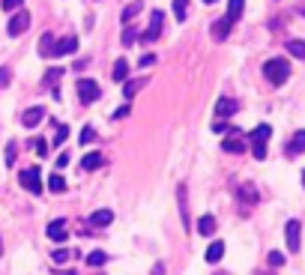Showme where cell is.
Wrapping results in <instances>:
<instances>
[{
	"mask_svg": "<svg viewBox=\"0 0 305 275\" xmlns=\"http://www.w3.org/2000/svg\"><path fill=\"white\" fill-rule=\"evenodd\" d=\"M264 78L270 81L272 87H281L287 78H290V63L284 60V57H272L264 63Z\"/></svg>",
	"mask_w": 305,
	"mask_h": 275,
	"instance_id": "1",
	"label": "cell"
},
{
	"mask_svg": "<svg viewBox=\"0 0 305 275\" xmlns=\"http://www.w3.org/2000/svg\"><path fill=\"white\" fill-rule=\"evenodd\" d=\"M270 138H272V126H267V123H260L257 129H251L248 141H251V153H254L257 162L267 159V141H270Z\"/></svg>",
	"mask_w": 305,
	"mask_h": 275,
	"instance_id": "2",
	"label": "cell"
},
{
	"mask_svg": "<svg viewBox=\"0 0 305 275\" xmlns=\"http://www.w3.org/2000/svg\"><path fill=\"white\" fill-rule=\"evenodd\" d=\"M162 24H165V12L162 9H153V15H150V27L144 30V33L138 36L144 45H150V42H156L159 36H162Z\"/></svg>",
	"mask_w": 305,
	"mask_h": 275,
	"instance_id": "3",
	"label": "cell"
},
{
	"mask_svg": "<svg viewBox=\"0 0 305 275\" xmlns=\"http://www.w3.org/2000/svg\"><path fill=\"white\" fill-rule=\"evenodd\" d=\"M75 90H78V99H81L84 105L99 102V96H102V87L96 84V81H90V78H81V81L75 84Z\"/></svg>",
	"mask_w": 305,
	"mask_h": 275,
	"instance_id": "4",
	"label": "cell"
},
{
	"mask_svg": "<svg viewBox=\"0 0 305 275\" xmlns=\"http://www.w3.org/2000/svg\"><path fill=\"white\" fill-rule=\"evenodd\" d=\"M27 27H30V12H27V9H15V15H12L9 24H6V33L21 36V33H27Z\"/></svg>",
	"mask_w": 305,
	"mask_h": 275,
	"instance_id": "5",
	"label": "cell"
},
{
	"mask_svg": "<svg viewBox=\"0 0 305 275\" xmlns=\"http://www.w3.org/2000/svg\"><path fill=\"white\" fill-rule=\"evenodd\" d=\"M18 182H21V189H27L30 195H42V176H39V168L21 171L18 173Z\"/></svg>",
	"mask_w": 305,
	"mask_h": 275,
	"instance_id": "6",
	"label": "cell"
},
{
	"mask_svg": "<svg viewBox=\"0 0 305 275\" xmlns=\"http://www.w3.org/2000/svg\"><path fill=\"white\" fill-rule=\"evenodd\" d=\"M45 237L51 242H63L69 240V224H66V218H54L48 227H45Z\"/></svg>",
	"mask_w": 305,
	"mask_h": 275,
	"instance_id": "7",
	"label": "cell"
},
{
	"mask_svg": "<svg viewBox=\"0 0 305 275\" xmlns=\"http://www.w3.org/2000/svg\"><path fill=\"white\" fill-rule=\"evenodd\" d=\"M299 234H302V224H299L296 218H290V221H287V227H284L287 251H290V254H296V251H299Z\"/></svg>",
	"mask_w": 305,
	"mask_h": 275,
	"instance_id": "8",
	"label": "cell"
},
{
	"mask_svg": "<svg viewBox=\"0 0 305 275\" xmlns=\"http://www.w3.org/2000/svg\"><path fill=\"white\" fill-rule=\"evenodd\" d=\"M245 147H248V144H245V141H242V135H239L237 129H231V132H228V138H225V141H222V150H225V153H245Z\"/></svg>",
	"mask_w": 305,
	"mask_h": 275,
	"instance_id": "9",
	"label": "cell"
},
{
	"mask_svg": "<svg viewBox=\"0 0 305 275\" xmlns=\"http://www.w3.org/2000/svg\"><path fill=\"white\" fill-rule=\"evenodd\" d=\"M75 51H78V36H63L60 42H54L51 57H66V54H75Z\"/></svg>",
	"mask_w": 305,
	"mask_h": 275,
	"instance_id": "10",
	"label": "cell"
},
{
	"mask_svg": "<svg viewBox=\"0 0 305 275\" xmlns=\"http://www.w3.org/2000/svg\"><path fill=\"white\" fill-rule=\"evenodd\" d=\"M237 99H231V96H222L219 102H215V117L219 120H228V117H234L237 114Z\"/></svg>",
	"mask_w": 305,
	"mask_h": 275,
	"instance_id": "11",
	"label": "cell"
},
{
	"mask_svg": "<svg viewBox=\"0 0 305 275\" xmlns=\"http://www.w3.org/2000/svg\"><path fill=\"white\" fill-rule=\"evenodd\" d=\"M231 27H234V21H231L228 15L215 18V21H212V39H215V42H225L228 33H231Z\"/></svg>",
	"mask_w": 305,
	"mask_h": 275,
	"instance_id": "12",
	"label": "cell"
},
{
	"mask_svg": "<svg viewBox=\"0 0 305 275\" xmlns=\"http://www.w3.org/2000/svg\"><path fill=\"white\" fill-rule=\"evenodd\" d=\"M42 117H45V108H27V111L21 114V126H24V129H36V126L42 123Z\"/></svg>",
	"mask_w": 305,
	"mask_h": 275,
	"instance_id": "13",
	"label": "cell"
},
{
	"mask_svg": "<svg viewBox=\"0 0 305 275\" xmlns=\"http://www.w3.org/2000/svg\"><path fill=\"white\" fill-rule=\"evenodd\" d=\"M141 87H147V78H132V81L126 78V81H123V96H126V102H129V99H135Z\"/></svg>",
	"mask_w": 305,
	"mask_h": 275,
	"instance_id": "14",
	"label": "cell"
},
{
	"mask_svg": "<svg viewBox=\"0 0 305 275\" xmlns=\"http://www.w3.org/2000/svg\"><path fill=\"white\" fill-rule=\"evenodd\" d=\"M299 153H305V129H299L287 144V156H299Z\"/></svg>",
	"mask_w": 305,
	"mask_h": 275,
	"instance_id": "15",
	"label": "cell"
},
{
	"mask_svg": "<svg viewBox=\"0 0 305 275\" xmlns=\"http://www.w3.org/2000/svg\"><path fill=\"white\" fill-rule=\"evenodd\" d=\"M111 221H114V212H111V209H96V212L90 215V224H93V227H108Z\"/></svg>",
	"mask_w": 305,
	"mask_h": 275,
	"instance_id": "16",
	"label": "cell"
},
{
	"mask_svg": "<svg viewBox=\"0 0 305 275\" xmlns=\"http://www.w3.org/2000/svg\"><path fill=\"white\" fill-rule=\"evenodd\" d=\"M177 204H180V215H183V227H189V201H186V186H177Z\"/></svg>",
	"mask_w": 305,
	"mask_h": 275,
	"instance_id": "17",
	"label": "cell"
},
{
	"mask_svg": "<svg viewBox=\"0 0 305 275\" xmlns=\"http://www.w3.org/2000/svg\"><path fill=\"white\" fill-rule=\"evenodd\" d=\"M141 9H144V3H141V0H135V3H129V6L123 9L120 21H123V24H132V21H135L138 15H141Z\"/></svg>",
	"mask_w": 305,
	"mask_h": 275,
	"instance_id": "18",
	"label": "cell"
},
{
	"mask_svg": "<svg viewBox=\"0 0 305 275\" xmlns=\"http://www.w3.org/2000/svg\"><path fill=\"white\" fill-rule=\"evenodd\" d=\"M222 257H225V242L215 240L209 248H206V263H219Z\"/></svg>",
	"mask_w": 305,
	"mask_h": 275,
	"instance_id": "19",
	"label": "cell"
},
{
	"mask_svg": "<svg viewBox=\"0 0 305 275\" xmlns=\"http://www.w3.org/2000/svg\"><path fill=\"white\" fill-rule=\"evenodd\" d=\"M36 51H39L42 57H51V54H54V36L42 33V36H39V48H36Z\"/></svg>",
	"mask_w": 305,
	"mask_h": 275,
	"instance_id": "20",
	"label": "cell"
},
{
	"mask_svg": "<svg viewBox=\"0 0 305 275\" xmlns=\"http://www.w3.org/2000/svg\"><path fill=\"white\" fill-rule=\"evenodd\" d=\"M111 78H114L117 84H123V81L129 78V63H126V60H117L114 69H111Z\"/></svg>",
	"mask_w": 305,
	"mask_h": 275,
	"instance_id": "21",
	"label": "cell"
},
{
	"mask_svg": "<svg viewBox=\"0 0 305 275\" xmlns=\"http://www.w3.org/2000/svg\"><path fill=\"white\" fill-rule=\"evenodd\" d=\"M102 162H105L102 153H87V156L81 159V168H84V171H96V168H102Z\"/></svg>",
	"mask_w": 305,
	"mask_h": 275,
	"instance_id": "22",
	"label": "cell"
},
{
	"mask_svg": "<svg viewBox=\"0 0 305 275\" xmlns=\"http://www.w3.org/2000/svg\"><path fill=\"white\" fill-rule=\"evenodd\" d=\"M198 234H201V237H212V234H215V218H212V215L198 218Z\"/></svg>",
	"mask_w": 305,
	"mask_h": 275,
	"instance_id": "23",
	"label": "cell"
},
{
	"mask_svg": "<svg viewBox=\"0 0 305 275\" xmlns=\"http://www.w3.org/2000/svg\"><path fill=\"white\" fill-rule=\"evenodd\" d=\"M237 198L242 201V204H257V192H254V186H239Z\"/></svg>",
	"mask_w": 305,
	"mask_h": 275,
	"instance_id": "24",
	"label": "cell"
},
{
	"mask_svg": "<svg viewBox=\"0 0 305 275\" xmlns=\"http://www.w3.org/2000/svg\"><path fill=\"white\" fill-rule=\"evenodd\" d=\"M60 78H63V69H60V66H51V69H48V72H45V81H42V84H45V87H51V90H54V87H57V81H60Z\"/></svg>",
	"mask_w": 305,
	"mask_h": 275,
	"instance_id": "25",
	"label": "cell"
},
{
	"mask_svg": "<svg viewBox=\"0 0 305 275\" xmlns=\"http://www.w3.org/2000/svg\"><path fill=\"white\" fill-rule=\"evenodd\" d=\"M242 9H245V0H228V18L231 21H239Z\"/></svg>",
	"mask_w": 305,
	"mask_h": 275,
	"instance_id": "26",
	"label": "cell"
},
{
	"mask_svg": "<svg viewBox=\"0 0 305 275\" xmlns=\"http://www.w3.org/2000/svg\"><path fill=\"white\" fill-rule=\"evenodd\" d=\"M48 189H51L54 195H60V192H66V179H63L60 173H51V176H48Z\"/></svg>",
	"mask_w": 305,
	"mask_h": 275,
	"instance_id": "27",
	"label": "cell"
},
{
	"mask_svg": "<svg viewBox=\"0 0 305 275\" xmlns=\"http://www.w3.org/2000/svg\"><path fill=\"white\" fill-rule=\"evenodd\" d=\"M287 51H290L296 60H305V42L302 39H290V42H287Z\"/></svg>",
	"mask_w": 305,
	"mask_h": 275,
	"instance_id": "28",
	"label": "cell"
},
{
	"mask_svg": "<svg viewBox=\"0 0 305 275\" xmlns=\"http://www.w3.org/2000/svg\"><path fill=\"white\" fill-rule=\"evenodd\" d=\"M105 263H108V254H105V251H90V254H87V266H96V269H99Z\"/></svg>",
	"mask_w": 305,
	"mask_h": 275,
	"instance_id": "29",
	"label": "cell"
},
{
	"mask_svg": "<svg viewBox=\"0 0 305 275\" xmlns=\"http://www.w3.org/2000/svg\"><path fill=\"white\" fill-rule=\"evenodd\" d=\"M186 12H189V0H173V15H177V21H186Z\"/></svg>",
	"mask_w": 305,
	"mask_h": 275,
	"instance_id": "30",
	"label": "cell"
},
{
	"mask_svg": "<svg viewBox=\"0 0 305 275\" xmlns=\"http://www.w3.org/2000/svg\"><path fill=\"white\" fill-rule=\"evenodd\" d=\"M3 156H6V165H15V156H18V144H15V141H9Z\"/></svg>",
	"mask_w": 305,
	"mask_h": 275,
	"instance_id": "31",
	"label": "cell"
},
{
	"mask_svg": "<svg viewBox=\"0 0 305 275\" xmlns=\"http://www.w3.org/2000/svg\"><path fill=\"white\" fill-rule=\"evenodd\" d=\"M69 257H72V251H69V248H57V251L51 254V260H54V263H66Z\"/></svg>",
	"mask_w": 305,
	"mask_h": 275,
	"instance_id": "32",
	"label": "cell"
},
{
	"mask_svg": "<svg viewBox=\"0 0 305 275\" xmlns=\"http://www.w3.org/2000/svg\"><path fill=\"white\" fill-rule=\"evenodd\" d=\"M138 36H141V33H138L135 27H129V24H126V30H123V45H132Z\"/></svg>",
	"mask_w": 305,
	"mask_h": 275,
	"instance_id": "33",
	"label": "cell"
},
{
	"mask_svg": "<svg viewBox=\"0 0 305 275\" xmlns=\"http://www.w3.org/2000/svg\"><path fill=\"white\" fill-rule=\"evenodd\" d=\"M9 81H12V69L0 66V90H3V87H9Z\"/></svg>",
	"mask_w": 305,
	"mask_h": 275,
	"instance_id": "34",
	"label": "cell"
},
{
	"mask_svg": "<svg viewBox=\"0 0 305 275\" xmlns=\"http://www.w3.org/2000/svg\"><path fill=\"white\" fill-rule=\"evenodd\" d=\"M93 138H96V129L93 126H84L81 129V144H93Z\"/></svg>",
	"mask_w": 305,
	"mask_h": 275,
	"instance_id": "35",
	"label": "cell"
},
{
	"mask_svg": "<svg viewBox=\"0 0 305 275\" xmlns=\"http://www.w3.org/2000/svg\"><path fill=\"white\" fill-rule=\"evenodd\" d=\"M267 263H270V266H284V254H281V251H270Z\"/></svg>",
	"mask_w": 305,
	"mask_h": 275,
	"instance_id": "36",
	"label": "cell"
},
{
	"mask_svg": "<svg viewBox=\"0 0 305 275\" xmlns=\"http://www.w3.org/2000/svg\"><path fill=\"white\" fill-rule=\"evenodd\" d=\"M66 138H69V126H57V135H54V144L60 147V144H66Z\"/></svg>",
	"mask_w": 305,
	"mask_h": 275,
	"instance_id": "37",
	"label": "cell"
},
{
	"mask_svg": "<svg viewBox=\"0 0 305 275\" xmlns=\"http://www.w3.org/2000/svg\"><path fill=\"white\" fill-rule=\"evenodd\" d=\"M33 150H36V153H39V156H42V159L48 156V144H45L42 138H33Z\"/></svg>",
	"mask_w": 305,
	"mask_h": 275,
	"instance_id": "38",
	"label": "cell"
},
{
	"mask_svg": "<svg viewBox=\"0 0 305 275\" xmlns=\"http://www.w3.org/2000/svg\"><path fill=\"white\" fill-rule=\"evenodd\" d=\"M129 111H132L129 105H120V108H117V111H114L111 117H114V120H123V117H129Z\"/></svg>",
	"mask_w": 305,
	"mask_h": 275,
	"instance_id": "39",
	"label": "cell"
},
{
	"mask_svg": "<svg viewBox=\"0 0 305 275\" xmlns=\"http://www.w3.org/2000/svg\"><path fill=\"white\" fill-rule=\"evenodd\" d=\"M0 3H3V9L15 12V9H21V3H24V0H0Z\"/></svg>",
	"mask_w": 305,
	"mask_h": 275,
	"instance_id": "40",
	"label": "cell"
},
{
	"mask_svg": "<svg viewBox=\"0 0 305 275\" xmlns=\"http://www.w3.org/2000/svg\"><path fill=\"white\" fill-rule=\"evenodd\" d=\"M153 63H156V54H144V57H141V66H144V69L153 66Z\"/></svg>",
	"mask_w": 305,
	"mask_h": 275,
	"instance_id": "41",
	"label": "cell"
},
{
	"mask_svg": "<svg viewBox=\"0 0 305 275\" xmlns=\"http://www.w3.org/2000/svg\"><path fill=\"white\" fill-rule=\"evenodd\" d=\"M57 168H69V153H60V159H57Z\"/></svg>",
	"mask_w": 305,
	"mask_h": 275,
	"instance_id": "42",
	"label": "cell"
},
{
	"mask_svg": "<svg viewBox=\"0 0 305 275\" xmlns=\"http://www.w3.org/2000/svg\"><path fill=\"white\" fill-rule=\"evenodd\" d=\"M212 132H219V135H222V132H228V126H225V123L219 120V123H212Z\"/></svg>",
	"mask_w": 305,
	"mask_h": 275,
	"instance_id": "43",
	"label": "cell"
},
{
	"mask_svg": "<svg viewBox=\"0 0 305 275\" xmlns=\"http://www.w3.org/2000/svg\"><path fill=\"white\" fill-rule=\"evenodd\" d=\"M153 275H165V263H156L153 266Z\"/></svg>",
	"mask_w": 305,
	"mask_h": 275,
	"instance_id": "44",
	"label": "cell"
},
{
	"mask_svg": "<svg viewBox=\"0 0 305 275\" xmlns=\"http://www.w3.org/2000/svg\"><path fill=\"white\" fill-rule=\"evenodd\" d=\"M302 186H305V171H302Z\"/></svg>",
	"mask_w": 305,
	"mask_h": 275,
	"instance_id": "45",
	"label": "cell"
},
{
	"mask_svg": "<svg viewBox=\"0 0 305 275\" xmlns=\"http://www.w3.org/2000/svg\"><path fill=\"white\" fill-rule=\"evenodd\" d=\"M203 3H215V0H203Z\"/></svg>",
	"mask_w": 305,
	"mask_h": 275,
	"instance_id": "46",
	"label": "cell"
}]
</instances>
